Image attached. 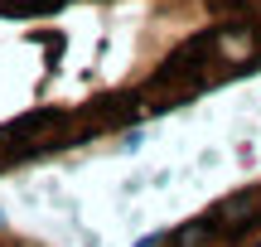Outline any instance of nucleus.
Returning <instances> with one entry per match:
<instances>
[{"label": "nucleus", "mask_w": 261, "mask_h": 247, "mask_svg": "<svg viewBox=\"0 0 261 247\" xmlns=\"http://www.w3.org/2000/svg\"><path fill=\"white\" fill-rule=\"evenodd\" d=\"M261 73V0H0V175Z\"/></svg>", "instance_id": "f257e3e1"}, {"label": "nucleus", "mask_w": 261, "mask_h": 247, "mask_svg": "<svg viewBox=\"0 0 261 247\" xmlns=\"http://www.w3.org/2000/svg\"><path fill=\"white\" fill-rule=\"evenodd\" d=\"M160 247H261V180L218 194L194 218L165 228Z\"/></svg>", "instance_id": "f03ea898"}, {"label": "nucleus", "mask_w": 261, "mask_h": 247, "mask_svg": "<svg viewBox=\"0 0 261 247\" xmlns=\"http://www.w3.org/2000/svg\"><path fill=\"white\" fill-rule=\"evenodd\" d=\"M0 247H48V242L24 238V233H15V228H5V223H0Z\"/></svg>", "instance_id": "7ed1b4c3"}, {"label": "nucleus", "mask_w": 261, "mask_h": 247, "mask_svg": "<svg viewBox=\"0 0 261 247\" xmlns=\"http://www.w3.org/2000/svg\"><path fill=\"white\" fill-rule=\"evenodd\" d=\"M0 223H5V213H0Z\"/></svg>", "instance_id": "20e7f679"}]
</instances>
